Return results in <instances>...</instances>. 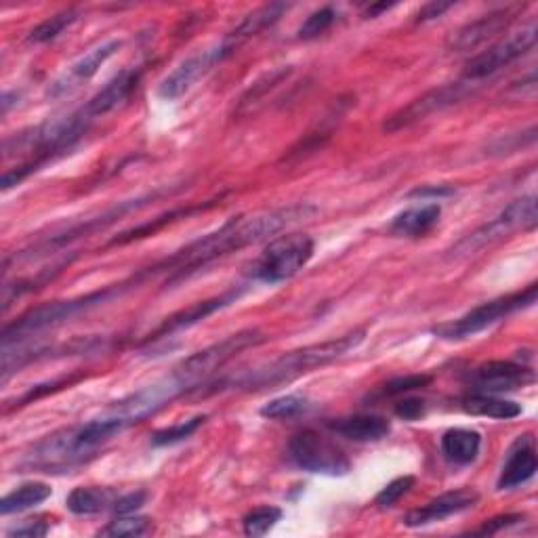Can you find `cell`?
<instances>
[{"label": "cell", "instance_id": "obj_1", "mask_svg": "<svg viewBox=\"0 0 538 538\" xmlns=\"http://www.w3.org/2000/svg\"><path fill=\"white\" fill-rule=\"evenodd\" d=\"M316 213L318 209L312 204H291L272 211L234 217L223 223L217 232L206 234L181 248L175 255L154 263L152 267H146L143 274H146V278H150L160 272H167L171 274L169 282L183 280L185 276L198 272V269L206 267L209 263L232 255L236 251H242V248L257 244L261 240L272 238L282 230H286V227L314 217Z\"/></svg>", "mask_w": 538, "mask_h": 538}, {"label": "cell", "instance_id": "obj_2", "mask_svg": "<svg viewBox=\"0 0 538 538\" xmlns=\"http://www.w3.org/2000/svg\"><path fill=\"white\" fill-rule=\"evenodd\" d=\"M364 337H366V330L358 328V330H354V333H347V335L337 337V339L288 351V354L280 356L274 362L244 372V375L234 379V383L230 387L257 391V389H274L278 385L291 383V381L299 379L301 375L312 372L314 368H322L326 364H333V362L345 358L347 354H351V351L358 349V345L364 341Z\"/></svg>", "mask_w": 538, "mask_h": 538}, {"label": "cell", "instance_id": "obj_3", "mask_svg": "<svg viewBox=\"0 0 538 538\" xmlns=\"http://www.w3.org/2000/svg\"><path fill=\"white\" fill-rule=\"evenodd\" d=\"M131 282L124 280L120 284H112L101 288L97 293H89L82 295L76 299H68V301H53L47 305H40L30 309L24 316H19L15 322L7 324L3 328V345H11V343H19L24 341L36 333H43L47 328H53L57 324H64L80 314L89 312L93 307H99L103 303H108L116 297H120L124 291H129Z\"/></svg>", "mask_w": 538, "mask_h": 538}, {"label": "cell", "instance_id": "obj_4", "mask_svg": "<svg viewBox=\"0 0 538 538\" xmlns=\"http://www.w3.org/2000/svg\"><path fill=\"white\" fill-rule=\"evenodd\" d=\"M316 242L307 234H286L265 246L253 265V278L265 284H280L295 278L312 261Z\"/></svg>", "mask_w": 538, "mask_h": 538}, {"label": "cell", "instance_id": "obj_5", "mask_svg": "<svg viewBox=\"0 0 538 538\" xmlns=\"http://www.w3.org/2000/svg\"><path fill=\"white\" fill-rule=\"evenodd\" d=\"M536 295H538V286L530 284L526 291H522V293H513V295L501 297V299L488 301V303H484L480 307L471 309L469 314H465L459 320L433 326L431 335H436L438 339H444V341L469 339L473 335L482 333V330L494 326L496 322H501L503 318H507V316L515 314V312H520V309L532 307L536 303Z\"/></svg>", "mask_w": 538, "mask_h": 538}, {"label": "cell", "instance_id": "obj_6", "mask_svg": "<svg viewBox=\"0 0 538 538\" xmlns=\"http://www.w3.org/2000/svg\"><path fill=\"white\" fill-rule=\"evenodd\" d=\"M263 341H265V335L257 328L240 330V333H236L232 337H225L223 341L198 351V354H194L190 358H185L173 372L181 379V383L185 387L192 389L200 381L209 379L213 372L223 368L232 358H236L240 351H244L248 347H255Z\"/></svg>", "mask_w": 538, "mask_h": 538}, {"label": "cell", "instance_id": "obj_7", "mask_svg": "<svg viewBox=\"0 0 538 538\" xmlns=\"http://www.w3.org/2000/svg\"><path fill=\"white\" fill-rule=\"evenodd\" d=\"M185 391H188V387L181 383V379L175 375V372H171L169 377L141 387L129 393L127 398L114 402L112 406L103 410L101 415L120 423L124 429H127L129 425L141 423L143 419L156 415L160 408H164L169 402L179 398Z\"/></svg>", "mask_w": 538, "mask_h": 538}, {"label": "cell", "instance_id": "obj_8", "mask_svg": "<svg viewBox=\"0 0 538 538\" xmlns=\"http://www.w3.org/2000/svg\"><path fill=\"white\" fill-rule=\"evenodd\" d=\"M538 223V215H536V196H522L513 200L507 209L494 217L490 223L482 225L480 230H475L473 234H469L467 238H463L457 246H454L452 253L457 255H471L475 251H482V248L499 242L515 232H526V230H534Z\"/></svg>", "mask_w": 538, "mask_h": 538}, {"label": "cell", "instance_id": "obj_9", "mask_svg": "<svg viewBox=\"0 0 538 538\" xmlns=\"http://www.w3.org/2000/svg\"><path fill=\"white\" fill-rule=\"evenodd\" d=\"M288 457L291 461L307 471V473H320V475H347L351 471V461L347 454L322 433L314 429H303L293 440L288 442Z\"/></svg>", "mask_w": 538, "mask_h": 538}, {"label": "cell", "instance_id": "obj_10", "mask_svg": "<svg viewBox=\"0 0 538 538\" xmlns=\"http://www.w3.org/2000/svg\"><path fill=\"white\" fill-rule=\"evenodd\" d=\"M536 38H538L536 19H530V22L526 26H522L520 30L511 32L507 38L499 40L496 45H492L486 51L471 57L465 66L463 80L478 85V82H482L488 76L507 68L509 64H513L515 59H520L530 49H534Z\"/></svg>", "mask_w": 538, "mask_h": 538}, {"label": "cell", "instance_id": "obj_11", "mask_svg": "<svg viewBox=\"0 0 538 538\" xmlns=\"http://www.w3.org/2000/svg\"><path fill=\"white\" fill-rule=\"evenodd\" d=\"M473 82L467 80H459V82H450V85L431 89L425 95L417 97L415 101H410L408 106L400 108L398 112H393L385 122H383V131L385 133H398L404 131L412 124H417L433 114L444 112L452 106H457L463 99H467L469 95H473Z\"/></svg>", "mask_w": 538, "mask_h": 538}, {"label": "cell", "instance_id": "obj_12", "mask_svg": "<svg viewBox=\"0 0 538 538\" xmlns=\"http://www.w3.org/2000/svg\"><path fill=\"white\" fill-rule=\"evenodd\" d=\"M232 53L234 51L227 47L223 40L215 47H206L202 51H196L188 59H183L171 74L164 76V80L158 87V97L167 101H175L183 97L204 74H209L217 64H221V61L225 57H230Z\"/></svg>", "mask_w": 538, "mask_h": 538}, {"label": "cell", "instance_id": "obj_13", "mask_svg": "<svg viewBox=\"0 0 538 538\" xmlns=\"http://www.w3.org/2000/svg\"><path fill=\"white\" fill-rule=\"evenodd\" d=\"M162 192H164V190H156V192H150V194H146V196H139V198H135V200L118 202L116 206H112V209H108L103 215H99V217H95V219H87V221H82V223H76V225L68 227L66 232H61V234H57V236H53V238H49V240H45V242L36 244V248H30V251H24L22 255L15 257V261H17V259H30V257H36V255H40V253H49L51 248H61V246H66V244H70V242H74V240H78V238H85V236H89V234H93V232H99V230H103V227H108L110 223L122 219L124 215H129L131 211L141 209L143 204L152 202V200L158 198Z\"/></svg>", "mask_w": 538, "mask_h": 538}, {"label": "cell", "instance_id": "obj_14", "mask_svg": "<svg viewBox=\"0 0 538 538\" xmlns=\"http://www.w3.org/2000/svg\"><path fill=\"white\" fill-rule=\"evenodd\" d=\"M528 5H507L496 11H490L486 15H482L480 19H475V22H469L467 26H463L457 34L450 38V51L452 53H471L478 47L486 45L490 38H494L496 34H501L503 30H507L517 17L524 13Z\"/></svg>", "mask_w": 538, "mask_h": 538}, {"label": "cell", "instance_id": "obj_15", "mask_svg": "<svg viewBox=\"0 0 538 538\" xmlns=\"http://www.w3.org/2000/svg\"><path fill=\"white\" fill-rule=\"evenodd\" d=\"M120 47H122L120 40L112 38V40H106L103 45L91 49L87 55L76 59L66 72H61L47 87V93H45L47 99H64L72 95L74 91H78L82 85H85V82H89L99 72V68L106 64L112 55L120 51Z\"/></svg>", "mask_w": 538, "mask_h": 538}, {"label": "cell", "instance_id": "obj_16", "mask_svg": "<svg viewBox=\"0 0 538 538\" xmlns=\"http://www.w3.org/2000/svg\"><path fill=\"white\" fill-rule=\"evenodd\" d=\"M244 295V288H230V291L219 295V297H213V299H206V301H200V303H194L192 307L188 309H181V312H177L175 316L164 320L154 333L148 337L146 343H154V341H160V339H171L173 335L177 333H183V330H188L200 322H204L209 316L221 312V309L230 307L232 303H236L240 297Z\"/></svg>", "mask_w": 538, "mask_h": 538}, {"label": "cell", "instance_id": "obj_17", "mask_svg": "<svg viewBox=\"0 0 538 538\" xmlns=\"http://www.w3.org/2000/svg\"><path fill=\"white\" fill-rule=\"evenodd\" d=\"M471 381L480 393H490V396H494V393H505L532 385L536 381V375L528 366L505 360H492L475 368Z\"/></svg>", "mask_w": 538, "mask_h": 538}, {"label": "cell", "instance_id": "obj_18", "mask_svg": "<svg viewBox=\"0 0 538 538\" xmlns=\"http://www.w3.org/2000/svg\"><path fill=\"white\" fill-rule=\"evenodd\" d=\"M480 503V492L473 488H459V490H450L440 494L438 499L429 501L425 507L410 511L404 517V526L408 528H421L429 526L436 522H444L452 515H459L471 507Z\"/></svg>", "mask_w": 538, "mask_h": 538}, {"label": "cell", "instance_id": "obj_19", "mask_svg": "<svg viewBox=\"0 0 538 538\" xmlns=\"http://www.w3.org/2000/svg\"><path fill=\"white\" fill-rule=\"evenodd\" d=\"M141 68H127L118 72L110 82H106V87L99 89L89 101H87V114L95 120L97 116L110 114L112 110H116L118 106H122L124 101H127L133 91L137 89L139 80H141Z\"/></svg>", "mask_w": 538, "mask_h": 538}, {"label": "cell", "instance_id": "obj_20", "mask_svg": "<svg viewBox=\"0 0 538 538\" xmlns=\"http://www.w3.org/2000/svg\"><path fill=\"white\" fill-rule=\"evenodd\" d=\"M538 469L536 448L532 436H520L507 454V461L501 469V478L496 482L499 490H511L530 482Z\"/></svg>", "mask_w": 538, "mask_h": 538}, {"label": "cell", "instance_id": "obj_21", "mask_svg": "<svg viewBox=\"0 0 538 538\" xmlns=\"http://www.w3.org/2000/svg\"><path fill=\"white\" fill-rule=\"evenodd\" d=\"M440 217H442L440 202H425L419 206H410V209L393 217L389 232L402 238H423L440 223Z\"/></svg>", "mask_w": 538, "mask_h": 538}, {"label": "cell", "instance_id": "obj_22", "mask_svg": "<svg viewBox=\"0 0 538 538\" xmlns=\"http://www.w3.org/2000/svg\"><path fill=\"white\" fill-rule=\"evenodd\" d=\"M328 427L351 442H379L389 436L391 423L379 415H356L330 421Z\"/></svg>", "mask_w": 538, "mask_h": 538}, {"label": "cell", "instance_id": "obj_23", "mask_svg": "<svg viewBox=\"0 0 538 538\" xmlns=\"http://www.w3.org/2000/svg\"><path fill=\"white\" fill-rule=\"evenodd\" d=\"M482 436L473 429H448L442 436V454L452 465H471L478 459Z\"/></svg>", "mask_w": 538, "mask_h": 538}, {"label": "cell", "instance_id": "obj_24", "mask_svg": "<svg viewBox=\"0 0 538 538\" xmlns=\"http://www.w3.org/2000/svg\"><path fill=\"white\" fill-rule=\"evenodd\" d=\"M286 11H288V5H284V3H272V5H265L257 11H253L251 15H246L242 19V24L234 32H230L223 38V43L232 51H236V47L242 45L244 40L257 36L265 28H272Z\"/></svg>", "mask_w": 538, "mask_h": 538}, {"label": "cell", "instance_id": "obj_25", "mask_svg": "<svg viewBox=\"0 0 538 538\" xmlns=\"http://www.w3.org/2000/svg\"><path fill=\"white\" fill-rule=\"evenodd\" d=\"M461 408L471 417H488V419H515L522 415V406L511 400L490 396V393H473L461 400Z\"/></svg>", "mask_w": 538, "mask_h": 538}, {"label": "cell", "instance_id": "obj_26", "mask_svg": "<svg viewBox=\"0 0 538 538\" xmlns=\"http://www.w3.org/2000/svg\"><path fill=\"white\" fill-rule=\"evenodd\" d=\"M116 499L118 496L112 488L78 486L68 494L66 507L74 515H95V513L106 511V509H112Z\"/></svg>", "mask_w": 538, "mask_h": 538}, {"label": "cell", "instance_id": "obj_27", "mask_svg": "<svg viewBox=\"0 0 538 538\" xmlns=\"http://www.w3.org/2000/svg\"><path fill=\"white\" fill-rule=\"evenodd\" d=\"M51 494H53V490H51L49 484L28 482V484L19 486L13 492L3 496V501H0V513H3V515L22 513L26 509H32V507H36L40 503H45Z\"/></svg>", "mask_w": 538, "mask_h": 538}, {"label": "cell", "instance_id": "obj_28", "mask_svg": "<svg viewBox=\"0 0 538 538\" xmlns=\"http://www.w3.org/2000/svg\"><path fill=\"white\" fill-rule=\"evenodd\" d=\"M291 74H293V68H288V66H282V68H276L272 72L263 74L257 82H253V87L238 99V114L255 108L257 103H261L267 97V93H272L280 85V82H284Z\"/></svg>", "mask_w": 538, "mask_h": 538}, {"label": "cell", "instance_id": "obj_29", "mask_svg": "<svg viewBox=\"0 0 538 538\" xmlns=\"http://www.w3.org/2000/svg\"><path fill=\"white\" fill-rule=\"evenodd\" d=\"M206 209V206H192V209H179V211H171V213H164L162 217L158 219H152L150 223H143L139 227H133V230L129 232H122L118 234L114 240H110V246H116V244H129L133 240H139V238H148V236H154L158 230H162L164 225H169L173 221H177L179 217H190L198 211Z\"/></svg>", "mask_w": 538, "mask_h": 538}, {"label": "cell", "instance_id": "obj_30", "mask_svg": "<svg viewBox=\"0 0 538 538\" xmlns=\"http://www.w3.org/2000/svg\"><path fill=\"white\" fill-rule=\"evenodd\" d=\"M80 17V13L76 9H66L61 13H55L51 15L49 19H45L43 24H38L30 36H28V43L32 45H47L51 43V40H55L57 36L64 34V30H68L76 19Z\"/></svg>", "mask_w": 538, "mask_h": 538}, {"label": "cell", "instance_id": "obj_31", "mask_svg": "<svg viewBox=\"0 0 538 538\" xmlns=\"http://www.w3.org/2000/svg\"><path fill=\"white\" fill-rule=\"evenodd\" d=\"M309 400L305 396H295V393H291V396H282V398H276L272 402H267L259 412L261 417L265 419H274V421H282V419H295L299 415H303V412L309 410Z\"/></svg>", "mask_w": 538, "mask_h": 538}, {"label": "cell", "instance_id": "obj_32", "mask_svg": "<svg viewBox=\"0 0 538 538\" xmlns=\"http://www.w3.org/2000/svg\"><path fill=\"white\" fill-rule=\"evenodd\" d=\"M280 520H282V509L272 507V505H263L244 515L242 528L246 536H265Z\"/></svg>", "mask_w": 538, "mask_h": 538}, {"label": "cell", "instance_id": "obj_33", "mask_svg": "<svg viewBox=\"0 0 538 538\" xmlns=\"http://www.w3.org/2000/svg\"><path fill=\"white\" fill-rule=\"evenodd\" d=\"M206 421V415H198L190 421H183V423H177L173 427H164V429H158L152 433V444L154 446H171V444H179L183 440L192 438L194 433L204 425Z\"/></svg>", "mask_w": 538, "mask_h": 538}, {"label": "cell", "instance_id": "obj_34", "mask_svg": "<svg viewBox=\"0 0 538 538\" xmlns=\"http://www.w3.org/2000/svg\"><path fill=\"white\" fill-rule=\"evenodd\" d=\"M150 520L148 517H137L133 515H116V520L110 522L106 528L101 530L103 536H114V538H124V536H143L150 530Z\"/></svg>", "mask_w": 538, "mask_h": 538}, {"label": "cell", "instance_id": "obj_35", "mask_svg": "<svg viewBox=\"0 0 538 538\" xmlns=\"http://www.w3.org/2000/svg\"><path fill=\"white\" fill-rule=\"evenodd\" d=\"M335 22H337V11L333 7H322L305 19L303 26L299 28V38L301 40H314L333 28Z\"/></svg>", "mask_w": 538, "mask_h": 538}, {"label": "cell", "instance_id": "obj_36", "mask_svg": "<svg viewBox=\"0 0 538 538\" xmlns=\"http://www.w3.org/2000/svg\"><path fill=\"white\" fill-rule=\"evenodd\" d=\"M433 381L431 375H406V377H396L387 381L381 389H379V398H398V396H406L410 391H417L427 387Z\"/></svg>", "mask_w": 538, "mask_h": 538}, {"label": "cell", "instance_id": "obj_37", "mask_svg": "<svg viewBox=\"0 0 538 538\" xmlns=\"http://www.w3.org/2000/svg\"><path fill=\"white\" fill-rule=\"evenodd\" d=\"M417 484V478L415 475H402V478H396L393 482H389L375 499V505L381 507V509H389L396 505L402 496H406L412 488H415Z\"/></svg>", "mask_w": 538, "mask_h": 538}, {"label": "cell", "instance_id": "obj_38", "mask_svg": "<svg viewBox=\"0 0 538 538\" xmlns=\"http://www.w3.org/2000/svg\"><path fill=\"white\" fill-rule=\"evenodd\" d=\"M534 141H536V127L532 124L528 131H524L520 135H505V137L494 139L490 143V154H496V156L513 154L517 150H522L524 146H532Z\"/></svg>", "mask_w": 538, "mask_h": 538}, {"label": "cell", "instance_id": "obj_39", "mask_svg": "<svg viewBox=\"0 0 538 538\" xmlns=\"http://www.w3.org/2000/svg\"><path fill=\"white\" fill-rule=\"evenodd\" d=\"M526 520V515L522 513H507V515H496L492 517V520H488L484 526L475 528L471 534L475 536H492V534H499L511 526H517L520 522Z\"/></svg>", "mask_w": 538, "mask_h": 538}, {"label": "cell", "instance_id": "obj_40", "mask_svg": "<svg viewBox=\"0 0 538 538\" xmlns=\"http://www.w3.org/2000/svg\"><path fill=\"white\" fill-rule=\"evenodd\" d=\"M146 499H148V494L143 492V490L122 494V496H118V499H116L112 511H114L116 515H133V513H137V511L143 507V503H146Z\"/></svg>", "mask_w": 538, "mask_h": 538}, {"label": "cell", "instance_id": "obj_41", "mask_svg": "<svg viewBox=\"0 0 538 538\" xmlns=\"http://www.w3.org/2000/svg\"><path fill=\"white\" fill-rule=\"evenodd\" d=\"M51 530L49 522H45L43 517H38V520H24L19 526H13L7 536H24V538H43L47 536Z\"/></svg>", "mask_w": 538, "mask_h": 538}, {"label": "cell", "instance_id": "obj_42", "mask_svg": "<svg viewBox=\"0 0 538 538\" xmlns=\"http://www.w3.org/2000/svg\"><path fill=\"white\" fill-rule=\"evenodd\" d=\"M393 410H396V415L404 421H417V419L425 417L427 406L419 398H404L396 406H393Z\"/></svg>", "mask_w": 538, "mask_h": 538}, {"label": "cell", "instance_id": "obj_43", "mask_svg": "<svg viewBox=\"0 0 538 538\" xmlns=\"http://www.w3.org/2000/svg\"><path fill=\"white\" fill-rule=\"evenodd\" d=\"M454 7V3H438V0H433V3H427L419 15H417V22L419 24H425V22H431V19H438L442 17L446 11H450Z\"/></svg>", "mask_w": 538, "mask_h": 538}, {"label": "cell", "instance_id": "obj_44", "mask_svg": "<svg viewBox=\"0 0 538 538\" xmlns=\"http://www.w3.org/2000/svg\"><path fill=\"white\" fill-rule=\"evenodd\" d=\"M450 194H454V188H446V185H438L436 188V185H433V188H415L408 194V198H444Z\"/></svg>", "mask_w": 538, "mask_h": 538}, {"label": "cell", "instance_id": "obj_45", "mask_svg": "<svg viewBox=\"0 0 538 538\" xmlns=\"http://www.w3.org/2000/svg\"><path fill=\"white\" fill-rule=\"evenodd\" d=\"M393 7H396V3H379V5L368 7L364 15H366V17H379L383 11H389V9H393Z\"/></svg>", "mask_w": 538, "mask_h": 538}]
</instances>
